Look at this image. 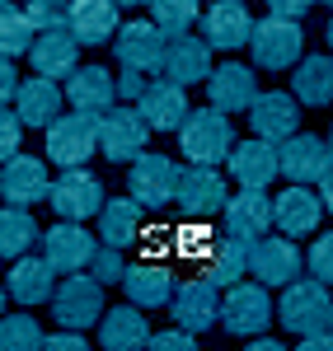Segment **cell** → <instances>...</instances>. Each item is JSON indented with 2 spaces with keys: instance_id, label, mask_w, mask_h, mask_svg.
<instances>
[{
  "instance_id": "7",
  "label": "cell",
  "mask_w": 333,
  "mask_h": 351,
  "mask_svg": "<svg viewBox=\"0 0 333 351\" xmlns=\"http://www.w3.org/2000/svg\"><path fill=\"white\" fill-rule=\"evenodd\" d=\"M52 314L61 328H89L104 319V281L99 276H89L84 281L80 271H71V281L66 286H56L52 295Z\"/></svg>"
},
{
  "instance_id": "21",
  "label": "cell",
  "mask_w": 333,
  "mask_h": 351,
  "mask_svg": "<svg viewBox=\"0 0 333 351\" xmlns=\"http://www.w3.org/2000/svg\"><path fill=\"white\" fill-rule=\"evenodd\" d=\"M188 84H179V80H160V84H150L146 94H141L137 104L141 112H146V122L155 127V132H179L183 127V117H188V94H183Z\"/></svg>"
},
{
  "instance_id": "33",
  "label": "cell",
  "mask_w": 333,
  "mask_h": 351,
  "mask_svg": "<svg viewBox=\"0 0 333 351\" xmlns=\"http://www.w3.org/2000/svg\"><path fill=\"white\" fill-rule=\"evenodd\" d=\"M291 89H296L301 104H314V108L333 104V56H310V61H301L296 75H291Z\"/></svg>"
},
{
  "instance_id": "23",
  "label": "cell",
  "mask_w": 333,
  "mask_h": 351,
  "mask_svg": "<svg viewBox=\"0 0 333 351\" xmlns=\"http://www.w3.org/2000/svg\"><path fill=\"white\" fill-rule=\"evenodd\" d=\"M0 188H5V202H14V206H33V202L52 197V183H47L43 160H28V155H10L5 160Z\"/></svg>"
},
{
  "instance_id": "43",
  "label": "cell",
  "mask_w": 333,
  "mask_h": 351,
  "mask_svg": "<svg viewBox=\"0 0 333 351\" xmlns=\"http://www.w3.org/2000/svg\"><path fill=\"white\" fill-rule=\"evenodd\" d=\"M150 347H155V351H193L197 342L188 337V328L179 324L174 332H150Z\"/></svg>"
},
{
  "instance_id": "37",
  "label": "cell",
  "mask_w": 333,
  "mask_h": 351,
  "mask_svg": "<svg viewBox=\"0 0 333 351\" xmlns=\"http://www.w3.org/2000/svg\"><path fill=\"white\" fill-rule=\"evenodd\" d=\"M150 10H155V24L165 28L169 38H179L197 24V0H150Z\"/></svg>"
},
{
  "instance_id": "30",
  "label": "cell",
  "mask_w": 333,
  "mask_h": 351,
  "mask_svg": "<svg viewBox=\"0 0 333 351\" xmlns=\"http://www.w3.org/2000/svg\"><path fill=\"white\" fill-rule=\"evenodd\" d=\"M14 112L24 117L28 127H52L56 117H61V89H56L52 75H33V80H24V89H19V99H14Z\"/></svg>"
},
{
  "instance_id": "28",
  "label": "cell",
  "mask_w": 333,
  "mask_h": 351,
  "mask_svg": "<svg viewBox=\"0 0 333 351\" xmlns=\"http://www.w3.org/2000/svg\"><path fill=\"white\" fill-rule=\"evenodd\" d=\"M122 286H127V300L141 304V309H160V304H169L174 291H179V286H174V271L160 267V263H137V267H127Z\"/></svg>"
},
{
  "instance_id": "18",
  "label": "cell",
  "mask_w": 333,
  "mask_h": 351,
  "mask_svg": "<svg viewBox=\"0 0 333 351\" xmlns=\"http://www.w3.org/2000/svg\"><path fill=\"white\" fill-rule=\"evenodd\" d=\"M160 71H165L169 80H179V84L211 80V43H207V38H188V33L169 38L165 66H160Z\"/></svg>"
},
{
  "instance_id": "22",
  "label": "cell",
  "mask_w": 333,
  "mask_h": 351,
  "mask_svg": "<svg viewBox=\"0 0 333 351\" xmlns=\"http://www.w3.org/2000/svg\"><path fill=\"white\" fill-rule=\"evenodd\" d=\"M207 89H211V104L221 112H249L253 104H258V80H253L249 66H216L211 71V80H207Z\"/></svg>"
},
{
  "instance_id": "31",
  "label": "cell",
  "mask_w": 333,
  "mask_h": 351,
  "mask_svg": "<svg viewBox=\"0 0 333 351\" xmlns=\"http://www.w3.org/2000/svg\"><path fill=\"white\" fill-rule=\"evenodd\" d=\"M319 216H324V202H319L306 183L277 192V225H282V234L301 239V234H310V230L319 225Z\"/></svg>"
},
{
  "instance_id": "47",
  "label": "cell",
  "mask_w": 333,
  "mask_h": 351,
  "mask_svg": "<svg viewBox=\"0 0 333 351\" xmlns=\"http://www.w3.org/2000/svg\"><path fill=\"white\" fill-rule=\"evenodd\" d=\"M310 347H333V309H329V319H324V328L306 332V351Z\"/></svg>"
},
{
  "instance_id": "45",
  "label": "cell",
  "mask_w": 333,
  "mask_h": 351,
  "mask_svg": "<svg viewBox=\"0 0 333 351\" xmlns=\"http://www.w3.org/2000/svg\"><path fill=\"white\" fill-rule=\"evenodd\" d=\"M141 75H146V71H132V66H127V75H122V84H117V94H122V99H141V94L150 89Z\"/></svg>"
},
{
  "instance_id": "13",
  "label": "cell",
  "mask_w": 333,
  "mask_h": 351,
  "mask_svg": "<svg viewBox=\"0 0 333 351\" xmlns=\"http://www.w3.org/2000/svg\"><path fill=\"white\" fill-rule=\"evenodd\" d=\"M282 150V173L291 178V183H319L324 173H329L333 164V145H324L319 136H286L277 145Z\"/></svg>"
},
{
  "instance_id": "36",
  "label": "cell",
  "mask_w": 333,
  "mask_h": 351,
  "mask_svg": "<svg viewBox=\"0 0 333 351\" xmlns=\"http://www.w3.org/2000/svg\"><path fill=\"white\" fill-rule=\"evenodd\" d=\"M33 43H38V24L28 19V10H14L5 0V19H0V47H5V56L33 52Z\"/></svg>"
},
{
  "instance_id": "9",
  "label": "cell",
  "mask_w": 333,
  "mask_h": 351,
  "mask_svg": "<svg viewBox=\"0 0 333 351\" xmlns=\"http://www.w3.org/2000/svg\"><path fill=\"white\" fill-rule=\"evenodd\" d=\"M169 33L160 24H146V19H137V24H122V33H117V43H113V52H117V61H122V71L132 66V71H160L165 66V43Z\"/></svg>"
},
{
  "instance_id": "42",
  "label": "cell",
  "mask_w": 333,
  "mask_h": 351,
  "mask_svg": "<svg viewBox=\"0 0 333 351\" xmlns=\"http://www.w3.org/2000/svg\"><path fill=\"white\" fill-rule=\"evenodd\" d=\"M24 127H28V122L19 117V112H5V122H0V150H5V160L19 150V136H24Z\"/></svg>"
},
{
  "instance_id": "10",
  "label": "cell",
  "mask_w": 333,
  "mask_h": 351,
  "mask_svg": "<svg viewBox=\"0 0 333 351\" xmlns=\"http://www.w3.org/2000/svg\"><path fill=\"white\" fill-rule=\"evenodd\" d=\"M52 211L66 220H89L104 211V183L84 169H66L52 183Z\"/></svg>"
},
{
  "instance_id": "48",
  "label": "cell",
  "mask_w": 333,
  "mask_h": 351,
  "mask_svg": "<svg viewBox=\"0 0 333 351\" xmlns=\"http://www.w3.org/2000/svg\"><path fill=\"white\" fill-rule=\"evenodd\" d=\"M47 347H61V351H80L84 337H71V332H56V337H47Z\"/></svg>"
},
{
  "instance_id": "24",
  "label": "cell",
  "mask_w": 333,
  "mask_h": 351,
  "mask_svg": "<svg viewBox=\"0 0 333 351\" xmlns=\"http://www.w3.org/2000/svg\"><path fill=\"white\" fill-rule=\"evenodd\" d=\"M249 122H253V136L282 145L286 136H296V127H301V108H296L291 94H258V104L249 108Z\"/></svg>"
},
{
  "instance_id": "32",
  "label": "cell",
  "mask_w": 333,
  "mask_h": 351,
  "mask_svg": "<svg viewBox=\"0 0 333 351\" xmlns=\"http://www.w3.org/2000/svg\"><path fill=\"white\" fill-rule=\"evenodd\" d=\"M99 230H104V243L113 248H132L141 239V202L137 197H113L99 211Z\"/></svg>"
},
{
  "instance_id": "17",
  "label": "cell",
  "mask_w": 333,
  "mask_h": 351,
  "mask_svg": "<svg viewBox=\"0 0 333 351\" xmlns=\"http://www.w3.org/2000/svg\"><path fill=\"white\" fill-rule=\"evenodd\" d=\"M47 258H52V267L56 271H80V267H89L94 263V234L84 230V225H76V220H66L61 216V225H52L47 230Z\"/></svg>"
},
{
  "instance_id": "26",
  "label": "cell",
  "mask_w": 333,
  "mask_h": 351,
  "mask_svg": "<svg viewBox=\"0 0 333 351\" xmlns=\"http://www.w3.org/2000/svg\"><path fill=\"white\" fill-rule=\"evenodd\" d=\"M52 295H56V267L47 253L43 258H24V263L10 267V300H19V304H47Z\"/></svg>"
},
{
  "instance_id": "4",
  "label": "cell",
  "mask_w": 333,
  "mask_h": 351,
  "mask_svg": "<svg viewBox=\"0 0 333 351\" xmlns=\"http://www.w3.org/2000/svg\"><path fill=\"white\" fill-rule=\"evenodd\" d=\"M324 286H329V281H319V276H314V281H301V276H296V281L286 286V295L277 300V319H282L286 332H301V337H306L314 328H324V319H329V309H333Z\"/></svg>"
},
{
  "instance_id": "3",
  "label": "cell",
  "mask_w": 333,
  "mask_h": 351,
  "mask_svg": "<svg viewBox=\"0 0 333 351\" xmlns=\"http://www.w3.org/2000/svg\"><path fill=\"white\" fill-rule=\"evenodd\" d=\"M155 132L146 122V112L132 108H108L99 117V155H108L113 164H132L137 155H146V136Z\"/></svg>"
},
{
  "instance_id": "14",
  "label": "cell",
  "mask_w": 333,
  "mask_h": 351,
  "mask_svg": "<svg viewBox=\"0 0 333 351\" xmlns=\"http://www.w3.org/2000/svg\"><path fill=\"white\" fill-rule=\"evenodd\" d=\"M202 38L221 52H235L253 38V19L244 10V0H216L207 14H202Z\"/></svg>"
},
{
  "instance_id": "12",
  "label": "cell",
  "mask_w": 333,
  "mask_h": 351,
  "mask_svg": "<svg viewBox=\"0 0 333 351\" xmlns=\"http://www.w3.org/2000/svg\"><path fill=\"white\" fill-rule=\"evenodd\" d=\"M230 173H235V183H240V188H268V183L282 173L277 141H263V136L240 141V145L230 150Z\"/></svg>"
},
{
  "instance_id": "41",
  "label": "cell",
  "mask_w": 333,
  "mask_h": 351,
  "mask_svg": "<svg viewBox=\"0 0 333 351\" xmlns=\"http://www.w3.org/2000/svg\"><path fill=\"white\" fill-rule=\"evenodd\" d=\"M211 243H216V234L207 230V225H197V234H193V225H183V234H179V253H211Z\"/></svg>"
},
{
  "instance_id": "34",
  "label": "cell",
  "mask_w": 333,
  "mask_h": 351,
  "mask_svg": "<svg viewBox=\"0 0 333 351\" xmlns=\"http://www.w3.org/2000/svg\"><path fill=\"white\" fill-rule=\"evenodd\" d=\"M99 342L108 351H132V347H150V328L141 319V304L137 309H113L104 314V332H99Z\"/></svg>"
},
{
  "instance_id": "29",
  "label": "cell",
  "mask_w": 333,
  "mask_h": 351,
  "mask_svg": "<svg viewBox=\"0 0 333 351\" xmlns=\"http://www.w3.org/2000/svg\"><path fill=\"white\" fill-rule=\"evenodd\" d=\"M66 99H71V108H84V112H99L104 117L117 104V84H113V75L104 66H84V71H76L66 80Z\"/></svg>"
},
{
  "instance_id": "27",
  "label": "cell",
  "mask_w": 333,
  "mask_h": 351,
  "mask_svg": "<svg viewBox=\"0 0 333 351\" xmlns=\"http://www.w3.org/2000/svg\"><path fill=\"white\" fill-rule=\"evenodd\" d=\"M71 33L84 47L117 38V0H71Z\"/></svg>"
},
{
  "instance_id": "38",
  "label": "cell",
  "mask_w": 333,
  "mask_h": 351,
  "mask_svg": "<svg viewBox=\"0 0 333 351\" xmlns=\"http://www.w3.org/2000/svg\"><path fill=\"white\" fill-rule=\"evenodd\" d=\"M0 342H5V351H33V347H47L43 328L33 324L28 314H14V319H5V328H0Z\"/></svg>"
},
{
  "instance_id": "52",
  "label": "cell",
  "mask_w": 333,
  "mask_h": 351,
  "mask_svg": "<svg viewBox=\"0 0 333 351\" xmlns=\"http://www.w3.org/2000/svg\"><path fill=\"white\" fill-rule=\"evenodd\" d=\"M319 5H329V10H333V0H319Z\"/></svg>"
},
{
  "instance_id": "8",
  "label": "cell",
  "mask_w": 333,
  "mask_h": 351,
  "mask_svg": "<svg viewBox=\"0 0 333 351\" xmlns=\"http://www.w3.org/2000/svg\"><path fill=\"white\" fill-rule=\"evenodd\" d=\"M221 324L235 337H253V332H263L273 324V300L263 291V281L258 286H240V281L230 286V295L221 300Z\"/></svg>"
},
{
  "instance_id": "1",
  "label": "cell",
  "mask_w": 333,
  "mask_h": 351,
  "mask_svg": "<svg viewBox=\"0 0 333 351\" xmlns=\"http://www.w3.org/2000/svg\"><path fill=\"white\" fill-rule=\"evenodd\" d=\"M179 150H183L193 164H221V160H230V150H235L230 112H221L216 104H211V108L188 112L183 127H179Z\"/></svg>"
},
{
  "instance_id": "20",
  "label": "cell",
  "mask_w": 333,
  "mask_h": 351,
  "mask_svg": "<svg viewBox=\"0 0 333 351\" xmlns=\"http://www.w3.org/2000/svg\"><path fill=\"white\" fill-rule=\"evenodd\" d=\"M249 253H253V239H244L240 230H216V243L207 253V276L216 286H235L244 271H249Z\"/></svg>"
},
{
  "instance_id": "2",
  "label": "cell",
  "mask_w": 333,
  "mask_h": 351,
  "mask_svg": "<svg viewBox=\"0 0 333 351\" xmlns=\"http://www.w3.org/2000/svg\"><path fill=\"white\" fill-rule=\"evenodd\" d=\"M99 150V112H61L47 127V160L61 169H80L89 155Z\"/></svg>"
},
{
  "instance_id": "15",
  "label": "cell",
  "mask_w": 333,
  "mask_h": 351,
  "mask_svg": "<svg viewBox=\"0 0 333 351\" xmlns=\"http://www.w3.org/2000/svg\"><path fill=\"white\" fill-rule=\"evenodd\" d=\"M169 309H174V319L188 328V332H207V328L221 319V295H216V281L207 276V281H183L174 300H169Z\"/></svg>"
},
{
  "instance_id": "49",
  "label": "cell",
  "mask_w": 333,
  "mask_h": 351,
  "mask_svg": "<svg viewBox=\"0 0 333 351\" xmlns=\"http://www.w3.org/2000/svg\"><path fill=\"white\" fill-rule=\"evenodd\" d=\"M319 188H324V206H329V211H333V164H329V173L319 178Z\"/></svg>"
},
{
  "instance_id": "19",
  "label": "cell",
  "mask_w": 333,
  "mask_h": 351,
  "mask_svg": "<svg viewBox=\"0 0 333 351\" xmlns=\"http://www.w3.org/2000/svg\"><path fill=\"white\" fill-rule=\"evenodd\" d=\"M76 52H80V38L71 33V24L61 28H38V43H33V71L38 75H76Z\"/></svg>"
},
{
  "instance_id": "40",
  "label": "cell",
  "mask_w": 333,
  "mask_h": 351,
  "mask_svg": "<svg viewBox=\"0 0 333 351\" xmlns=\"http://www.w3.org/2000/svg\"><path fill=\"white\" fill-rule=\"evenodd\" d=\"M310 271L319 281H333V234H319L314 248H310Z\"/></svg>"
},
{
  "instance_id": "53",
  "label": "cell",
  "mask_w": 333,
  "mask_h": 351,
  "mask_svg": "<svg viewBox=\"0 0 333 351\" xmlns=\"http://www.w3.org/2000/svg\"><path fill=\"white\" fill-rule=\"evenodd\" d=\"M329 145H333V132H329Z\"/></svg>"
},
{
  "instance_id": "5",
  "label": "cell",
  "mask_w": 333,
  "mask_h": 351,
  "mask_svg": "<svg viewBox=\"0 0 333 351\" xmlns=\"http://www.w3.org/2000/svg\"><path fill=\"white\" fill-rule=\"evenodd\" d=\"M301 43H306V33L296 19H286V14H268L263 24H253V61L263 66V71H282V66H291L296 56H301Z\"/></svg>"
},
{
  "instance_id": "44",
  "label": "cell",
  "mask_w": 333,
  "mask_h": 351,
  "mask_svg": "<svg viewBox=\"0 0 333 351\" xmlns=\"http://www.w3.org/2000/svg\"><path fill=\"white\" fill-rule=\"evenodd\" d=\"M19 71H14V56H5V66H0V94H5V104L10 99H19Z\"/></svg>"
},
{
  "instance_id": "50",
  "label": "cell",
  "mask_w": 333,
  "mask_h": 351,
  "mask_svg": "<svg viewBox=\"0 0 333 351\" xmlns=\"http://www.w3.org/2000/svg\"><path fill=\"white\" fill-rule=\"evenodd\" d=\"M117 5H150V0H117Z\"/></svg>"
},
{
  "instance_id": "51",
  "label": "cell",
  "mask_w": 333,
  "mask_h": 351,
  "mask_svg": "<svg viewBox=\"0 0 333 351\" xmlns=\"http://www.w3.org/2000/svg\"><path fill=\"white\" fill-rule=\"evenodd\" d=\"M329 52H333V24H329Z\"/></svg>"
},
{
  "instance_id": "46",
  "label": "cell",
  "mask_w": 333,
  "mask_h": 351,
  "mask_svg": "<svg viewBox=\"0 0 333 351\" xmlns=\"http://www.w3.org/2000/svg\"><path fill=\"white\" fill-rule=\"evenodd\" d=\"M314 0H268V14H286V19H301Z\"/></svg>"
},
{
  "instance_id": "25",
  "label": "cell",
  "mask_w": 333,
  "mask_h": 351,
  "mask_svg": "<svg viewBox=\"0 0 333 351\" xmlns=\"http://www.w3.org/2000/svg\"><path fill=\"white\" fill-rule=\"evenodd\" d=\"M273 220H277V202H268L263 188H244L235 202H225V225L240 230L244 239H263Z\"/></svg>"
},
{
  "instance_id": "6",
  "label": "cell",
  "mask_w": 333,
  "mask_h": 351,
  "mask_svg": "<svg viewBox=\"0 0 333 351\" xmlns=\"http://www.w3.org/2000/svg\"><path fill=\"white\" fill-rule=\"evenodd\" d=\"M179 178H183V169H174V160H165V155H137L132 173H127V188H132V197L141 206L160 211V206H169L179 197Z\"/></svg>"
},
{
  "instance_id": "39",
  "label": "cell",
  "mask_w": 333,
  "mask_h": 351,
  "mask_svg": "<svg viewBox=\"0 0 333 351\" xmlns=\"http://www.w3.org/2000/svg\"><path fill=\"white\" fill-rule=\"evenodd\" d=\"M89 267H94V276L108 286V281H122V276H127V258H122V248L104 243V248L94 253V263H89Z\"/></svg>"
},
{
  "instance_id": "35",
  "label": "cell",
  "mask_w": 333,
  "mask_h": 351,
  "mask_svg": "<svg viewBox=\"0 0 333 351\" xmlns=\"http://www.w3.org/2000/svg\"><path fill=\"white\" fill-rule=\"evenodd\" d=\"M33 239H38V220L28 216L24 206L10 202L5 216H0V253H5V258H24Z\"/></svg>"
},
{
  "instance_id": "16",
  "label": "cell",
  "mask_w": 333,
  "mask_h": 351,
  "mask_svg": "<svg viewBox=\"0 0 333 351\" xmlns=\"http://www.w3.org/2000/svg\"><path fill=\"white\" fill-rule=\"evenodd\" d=\"M249 271L263 286H291V281L301 276V253H296L291 234H286V239H253Z\"/></svg>"
},
{
  "instance_id": "11",
  "label": "cell",
  "mask_w": 333,
  "mask_h": 351,
  "mask_svg": "<svg viewBox=\"0 0 333 351\" xmlns=\"http://www.w3.org/2000/svg\"><path fill=\"white\" fill-rule=\"evenodd\" d=\"M179 211L183 216H216V211H225V183L221 173H216V164H193V169H183V178H179Z\"/></svg>"
}]
</instances>
